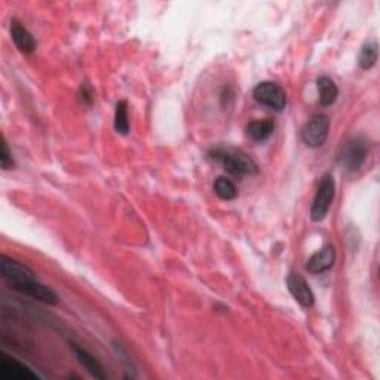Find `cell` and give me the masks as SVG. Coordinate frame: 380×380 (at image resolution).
I'll list each match as a JSON object with an SVG mask.
<instances>
[{"label":"cell","instance_id":"obj_11","mask_svg":"<svg viewBox=\"0 0 380 380\" xmlns=\"http://www.w3.org/2000/svg\"><path fill=\"white\" fill-rule=\"evenodd\" d=\"M10 36H12V41H14L20 52L30 55L36 51V46H38V43H36V39L33 38V34L17 20L10 21Z\"/></svg>","mask_w":380,"mask_h":380},{"label":"cell","instance_id":"obj_16","mask_svg":"<svg viewBox=\"0 0 380 380\" xmlns=\"http://www.w3.org/2000/svg\"><path fill=\"white\" fill-rule=\"evenodd\" d=\"M115 129L119 134H128L129 121H128V103L125 100L117 101L115 110Z\"/></svg>","mask_w":380,"mask_h":380},{"label":"cell","instance_id":"obj_1","mask_svg":"<svg viewBox=\"0 0 380 380\" xmlns=\"http://www.w3.org/2000/svg\"><path fill=\"white\" fill-rule=\"evenodd\" d=\"M0 275L12 290L26 294L45 305H57L58 297L50 287L42 284L36 273L21 261L8 256L0 257Z\"/></svg>","mask_w":380,"mask_h":380},{"label":"cell","instance_id":"obj_17","mask_svg":"<svg viewBox=\"0 0 380 380\" xmlns=\"http://www.w3.org/2000/svg\"><path fill=\"white\" fill-rule=\"evenodd\" d=\"M0 165H2V170H5V171L12 170L15 166V162H14V159H12V154H10V150L8 147V142H6L5 138L2 140V152H0Z\"/></svg>","mask_w":380,"mask_h":380},{"label":"cell","instance_id":"obj_6","mask_svg":"<svg viewBox=\"0 0 380 380\" xmlns=\"http://www.w3.org/2000/svg\"><path fill=\"white\" fill-rule=\"evenodd\" d=\"M330 134V119L326 115H314L303 126L300 137L307 147L318 149L324 145Z\"/></svg>","mask_w":380,"mask_h":380},{"label":"cell","instance_id":"obj_7","mask_svg":"<svg viewBox=\"0 0 380 380\" xmlns=\"http://www.w3.org/2000/svg\"><path fill=\"white\" fill-rule=\"evenodd\" d=\"M0 379L2 380H36L39 376L31 368L8 353H0Z\"/></svg>","mask_w":380,"mask_h":380},{"label":"cell","instance_id":"obj_18","mask_svg":"<svg viewBox=\"0 0 380 380\" xmlns=\"http://www.w3.org/2000/svg\"><path fill=\"white\" fill-rule=\"evenodd\" d=\"M80 98L83 100V103H85V104L92 103V89L88 85H83L80 88Z\"/></svg>","mask_w":380,"mask_h":380},{"label":"cell","instance_id":"obj_2","mask_svg":"<svg viewBox=\"0 0 380 380\" xmlns=\"http://www.w3.org/2000/svg\"><path fill=\"white\" fill-rule=\"evenodd\" d=\"M210 156L214 161L221 162L223 168L228 171L229 174L235 177H244V175H254L258 173V166L253 161V158H249L247 153L238 149H214L210 152Z\"/></svg>","mask_w":380,"mask_h":380},{"label":"cell","instance_id":"obj_5","mask_svg":"<svg viewBox=\"0 0 380 380\" xmlns=\"http://www.w3.org/2000/svg\"><path fill=\"white\" fill-rule=\"evenodd\" d=\"M253 98L258 104L266 105L275 112H282L287 105V94H285L282 87L272 80L260 82L258 85H256L253 89Z\"/></svg>","mask_w":380,"mask_h":380},{"label":"cell","instance_id":"obj_13","mask_svg":"<svg viewBox=\"0 0 380 380\" xmlns=\"http://www.w3.org/2000/svg\"><path fill=\"white\" fill-rule=\"evenodd\" d=\"M273 129H275V122L272 119H260L248 124L247 134L251 140L260 142L268 140L273 134Z\"/></svg>","mask_w":380,"mask_h":380},{"label":"cell","instance_id":"obj_12","mask_svg":"<svg viewBox=\"0 0 380 380\" xmlns=\"http://www.w3.org/2000/svg\"><path fill=\"white\" fill-rule=\"evenodd\" d=\"M316 88H318V100L321 105L328 107L336 103L339 97V88L335 83V80L330 79L328 76H319L316 80Z\"/></svg>","mask_w":380,"mask_h":380},{"label":"cell","instance_id":"obj_14","mask_svg":"<svg viewBox=\"0 0 380 380\" xmlns=\"http://www.w3.org/2000/svg\"><path fill=\"white\" fill-rule=\"evenodd\" d=\"M214 193L223 200H233L238 196V189L231 178L219 177L214 182Z\"/></svg>","mask_w":380,"mask_h":380},{"label":"cell","instance_id":"obj_3","mask_svg":"<svg viewBox=\"0 0 380 380\" xmlns=\"http://www.w3.org/2000/svg\"><path fill=\"white\" fill-rule=\"evenodd\" d=\"M367 154H368L367 140L361 136L352 137L342 145L337 153V162L340 163L342 168L353 173L361 168L367 159Z\"/></svg>","mask_w":380,"mask_h":380},{"label":"cell","instance_id":"obj_10","mask_svg":"<svg viewBox=\"0 0 380 380\" xmlns=\"http://www.w3.org/2000/svg\"><path fill=\"white\" fill-rule=\"evenodd\" d=\"M70 348L71 351H73L76 360L79 361V364L85 368V370L95 379H100V380H104L105 379V373H104V368L101 365V363L95 358V356L92 353H89L85 348L80 346L79 343L76 342H71L70 343Z\"/></svg>","mask_w":380,"mask_h":380},{"label":"cell","instance_id":"obj_8","mask_svg":"<svg viewBox=\"0 0 380 380\" xmlns=\"http://www.w3.org/2000/svg\"><path fill=\"white\" fill-rule=\"evenodd\" d=\"M287 287L291 295L294 297V300L300 306L306 309L314 306L315 295L311 287H309L307 281L302 275H299V273H290L287 277Z\"/></svg>","mask_w":380,"mask_h":380},{"label":"cell","instance_id":"obj_9","mask_svg":"<svg viewBox=\"0 0 380 380\" xmlns=\"http://www.w3.org/2000/svg\"><path fill=\"white\" fill-rule=\"evenodd\" d=\"M336 260V249L332 245H326L316 251L311 258L306 261V270L314 273V275H319V273H324L330 270L335 265Z\"/></svg>","mask_w":380,"mask_h":380},{"label":"cell","instance_id":"obj_15","mask_svg":"<svg viewBox=\"0 0 380 380\" xmlns=\"http://www.w3.org/2000/svg\"><path fill=\"white\" fill-rule=\"evenodd\" d=\"M377 58H379V48H377V43L374 41L372 42H367L363 50L360 52V57H358V63H360V67L363 70H370L374 67V64L377 63Z\"/></svg>","mask_w":380,"mask_h":380},{"label":"cell","instance_id":"obj_4","mask_svg":"<svg viewBox=\"0 0 380 380\" xmlns=\"http://www.w3.org/2000/svg\"><path fill=\"white\" fill-rule=\"evenodd\" d=\"M335 192H336L335 177L331 174H324L319 182L311 208V219L314 221H323L327 217L330 207L332 204V199H335Z\"/></svg>","mask_w":380,"mask_h":380}]
</instances>
